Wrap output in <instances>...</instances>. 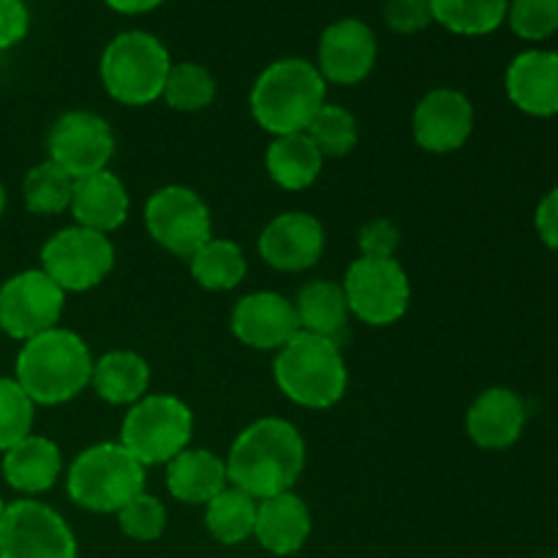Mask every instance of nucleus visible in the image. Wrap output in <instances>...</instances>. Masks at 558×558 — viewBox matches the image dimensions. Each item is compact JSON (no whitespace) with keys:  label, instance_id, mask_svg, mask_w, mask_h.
<instances>
[{"label":"nucleus","instance_id":"1","mask_svg":"<svg viewBox=\"0 0 558 558\" xmlns=\"http://www.w3.org/2000/svg\"><path fill=\"white\" fill-rule=\"evenodd\" d=\"M305 469V441L289 420L262 417L238 434L227 456L229 485L254 499L287 494Z\"/></svg>","mask_w":558,"mask_h":558},{"label":"nucleus","instance_id":"2","mask_svg":"<svg viewBox=\"0 0 558 558\" xmlns=\"http://www.w3.org/2000/svg\"><path fill=\"white\" fill-rule=\"evenodd\" d=\"M90 349L76 332L52 327L16 354V381L36 407H60L80 396L93 376Z\"/></svg>","mask_w":558,"mask_h":558},{"label":"nucleus","instance_id":"3","mask_svg":"<svg viewBox=\"0 0 558 558\" xmlns=\"http://www.w3.org/2000/svg\"><path fill=\"white\" fill-rule=\"evenodd\" d=\"M327 82L316 63L283 58L267 65L251 87V114L272 136L298 134L308 129L314 114L325 107Z\"/></svg>","mask_w":558,"mask_h":558},{"label":"nucleus","instance_id":"4","mask_svg":"<svg viewBox=\"0 0 558 558\" xmlns=\"http://www.w3.org/2000/svg\"><path fill=\"white\" fill-rule=\"evenodd\" d=\"M272 379L298 407L316 412L336 407L349 385L341 343L300 330L287 347L278 349Z\"/></svg>","mask_w":558,"mask_h":558},{"label":"nucleus","instance_id":"5","mask_svg":"<svg viewBox=\"0 0 558 558\" xmlns=\"http://www.w3.org/2000/svg\"><path fill=\"white\" fill-rule=\"evenodd\" d=\"M65 490L82 510L118 512L145 490V466L120 441L93 445L71 463Z\"/></svg>","mask_w":558,"mask_h":558},{"label":"nucleus","instance_id":"6","mask_svg":"<svg viewBox=\"0 0 558 558\" xmlns=\"http://www.w3.org/2000/svg\"><path fill=\"white\" fill-rule=\"evenodd\" d=\"M172 58L153 33L125 31L107 44L101 54V85L125 107L158 101L167 85Z\"/></svg>","mask_w":558,"mask_h":558},{"label":"nucleus","instance_id":"7","mask_svg":"<svg viewBox=\"0 0 558 558\" xmlns=\"http://www.w3.org/2000/svg\"><path fill=\"white\" fill-rule=\"evenodd\" d=\"M194 414L174 396H145L125 412L120 425V445L142 463L161 466L191 445Z\"/></svg>","mask_w":558,"mask_h":558},{"label":"nucleus","instance_id":"8","mask_svg":"<svg viewBox=\"0 0 558 558\" xmlns=\"http://www.w3.org/2000/svg\"><path fill=\"white\" fill-rule=\"evenodd\" d=\"M343 294L352 316L371 327H387L403 319L412 300V283L396 259H354L343 278Z\"/></svg>","mask_w":558,"mask_h":558},{"label":"nucleus","instance_id":"9","mask_svg":"<svg viewBox=\"0 0 558 558\" xmlns=\"http://www.w3.org/2000/svg\"><path fill=\"white\" fill-rule=\"evenodd\" d=\"M112 240L80 223L54 232L41 248V270L63 292H87L98 287L112 272Z\"/></svg>","mask_w":558,"mask_h":558},{"label":"nucleus","instance_id":"10","mask_svg":"<svg viewBox=\"0 0 558 558\" xmlns=\"http://www.w3.org/2000/svg\"><path fill=\"white\" fill-rule=\"evenodd\" d=\"M147 234L174 256L191 259L213 238L205 199L185 185H163L145 205Z\"/></svg>","mask_w":558,"mask_h":558},{"label":"nucleus","instance_id":"11","mask_svg":"<svg viewBox=\"0 0 558 558\" xmlns=\"http://www.w3.org/2000/svg\"><path fill=\"white\" fill-rule=\"evenodd\" d=\"M0 558H76L69 523L36 499L5 505L0 521Z\"/></svg>","mask_w":558,"mask_h":558},{"label":"nucleus","instance_id":"12","mask_svg":"<svg viewBox=\"0 0 558 558\" xmlns=\"http://www.w3.org/2000/svg\"><path fill=\"white\" fill-rule=\"evenodd\" d=\"M65 292L44 270H22L0 287V330L16 341H31L58 327Z\"/></svg>","mask_w":558,"mask_h":558},{"label":"nucleus","instance_id":"13","mask_svg":"<svg viewBox=\"0 0 558 558\" xmlns=\"http://www.w3.org/2000/svg\"><path fill=\"white\" fill-rule=\"evenodd\" d=\"M49 161L58 163L71 178L101 172L114 156L112 125L93 112H65L49 131Z\"/></svg>","mask_w":558,"mask_h":558},{"label":"nucleus","instance_id":"14","mask_svg":"<svg viewBox=\"0 0 558 558\" xmlns=\"http://www.w3.org/2000/svg\"><path fill=\"white\" fill-rule=\"evenodd\" d=\"M379 44L374 31L365 22L347 16L338 20L322 33L319 49H316V69L325 82L336 85H357L374 71Z\"/></svg>","mask_w":558,"mask_h":558},{"label":"nucleus","instance_id":"15","mask_svg":"<svg viewBox=\"0 0 558 558\" xmlns=\"http://www.w3.org/2000/svg\"><path fill=\"white\" fill-rule=\"evenodd\" d=\"M414 140L423 150L456 153L474 131V107L461 90L436 87L420 98L414 109Z\"/></svg>","mask_w":558,"mask_h":558},{"label":"nucleus","instance_id":"16","mask_svg":"<svg viewBox=\"0 0 558 558\" xmlns=\"http://www.w3.org/2000/svg\"><path fill=\"white\" fill-rule=\"evenodd\" d=\"M325 227L311 213H283L259 234V256L281 272H303L325 254Z\"/></svg>","mask_w":558,"mask_h":558},{"label":"nucleus","instance_id":"17","mask_svg":"<svg viewBox=\"0 0 558 558\" xmlns=\"http://www.w3.org/2000/svg\"><path fill=\"white\" fill-rule=\"evenodd\" d=\"M232 332L245 347L278 352L300 332L298 311L292 300L278 292L245 294L232 311Z\"/></svg>","mask_w":558,"mask_h":558},{"label":"nucleus","instance_id":"18","mask_svg":"<svg viewBox=\"0 0 558 558\" xmlns=\"http://www.w3.org/2000/svg\"><path fill=\"white\" fill-rule=\"evenodd\" d=\"M526 403L510 387H490L466 412V434L483 450H507L526 428Z\"/></svg>","mask_w":558,"mask_h":558},{"label":"nucleus","instance_id":"19","mask_svg":"<svg viewBox=\"0 0 558 558\" xmlns=\"http://www.w3.org/2000/svg\"><path fill=\"white\" fill-rule=\"evenodd\" d=\"M507 96L532 118L558 114V52L529 49L510 63L505 76Z\"/></svg>","mask_w":558,"mask_h":558},{"label":"nucleus","instance_id":"20","mask_svg":"<svg viewBox=\"0 0 558 558\" xmlns=\"http://www.w3.org/2000/svg\"><path fill=\"white\" fill-rule=\"evenodd\" d=\"M129 207L131 202L123 180L109 169L74 180L69 210L80 227L109 234L123 227L125 218H129Z\"/></svg>","mask_w":558,"mask_h":558},{"label":"nucleus","instance_id":"21","mask_svg":"<svg viewBox=\"0 0 558 558\" xmlns=\"http://www.w3.org/2000/svg\"><path fill=\"white\" fill-rule=\"evenodd\" d=\"M254 537L267 554L294 556L311 537V510L292 490L256 505Z\"/></svg>","mask_w":558,"mask_h":558},{"label":"nucleus","instance_id":"22","mask_svg":"<svg viewBox=\"0 0 558 558\" xmlns=\"http://www.w3.org/2000/svg\"><path fill=\"white\" fill-rule=\"evenodd\" d=\"M63 456L47 436L31 434L3 452V477L14 490L25 496L44 494L60 480Z\"/></svg>","mask_w":558,"mask_h":558},{"label":"nucleus","instance_id":"23","mask_svg":"<svg viewBox=\"0 0 558 558\" xmlns=\"http://www.w3.org/2000/svg\"><path fill=\"white\" fill-rule=\"evenodd\" d=\"M227 485V461L202 447H185L167 463V490L183 505H207Z\"/></svg>","mask_w":558,"mask_h":558},{"label":"nucleus","instance_id":"24","mask_svg":"<svg viewBox=\"0 0 558 558\" xmlns=\"http://www.w3.org/2000/svg\"><path fill=\"white\" fill-rule=\"evenodd\" d=\"M90 385L101 401L112 407H134L147 396L150 365L131 349H112L93 363Z\"/></svg>","mask_w":558,"mask_h":558},{"label":"nucleus","instance_id":"25","mask_svg":"<svg viewBox=\"0 0 558 558\" xmlns=\"http://www.w3.org/2000/svg\"><path fill=\"white\" fill-rule=\"evenodd\" d=\"M294 311H298L300 330L336 343L347 336L349 316H352L343 287L327 278L305 283L294 298Z\"/></svg>","mask_w":558,"mask_h":558},{"label":"nucleus","instance_id":"26","mask_svg":"<svg viewBox=\"0 0 558 558\" xmlns=\"http://www.w3.org/2000/svg\"><path fill=\"white\" fill-rule=\"evenodd\" d=\"M265 163L272 183H278L287 191H303L316 183V178L322 174L325 156H322L319 147L311 142L305 131H298V134L276 136L270 147H267Z\"/></svg>","mask_w":558,"mask_h":558},{"label":"nucleus","instance_id":"27","mask_svg":"<svg viewBox=\"0 0 558 558\" xmlns=\"http://www.w3.org/2000/svg\"><path fill=\"white\" fill-rule=\"evenodd\" d=\"M256 505L259 501L245 490L227 485L216 499L205 505V526L210 537L221 545H243L254 537Z\"/></svg>","mask_w":558,"mask_h":558},{"label":"nucleus","instance_id":"28","mask_svg":"<svg viewBox=\"0 0 558 558\" xmlns=\"http://www.w3.org/2000/svg\"><path fill=\"white\" fill-rule=\"evenodd\" d=\"M191 276L207 292H229L240 287L248 272L243 248L232 240L210 238L194 256H191Z\"/></svg>","mask_w":558,"mask_h":558},{"label":"nucleus","instance_id":"29","mask_svg":"<svg viewBox=\"0 0 558 558\" xmlns=\"http://www.w3.org/2000/svg\"><path fill=\"white\" fill-rule=\"evenodd\" d=\"M430 16L456 36H488L507 20L510 0H428Z\"/></svg>","mask_w":558,"mask_h":558},{"label":"nucleus","instance_id":"30","mask_svg":"<svg viewBox=\"0 0 558 558\" xmlns=\"http://www.w3.org/2000/svg\"><path fill=\"white\" fill-rule=\"evenodd\" d=\"M71 194H74V178L49 158L44 163H36L22 185L27 210L36 216H58V213L69 210Z\"/></svg>","mask_w":558,"mask_h":558},{"label":"nucleus","instance_id":"31","mask_svg":"<svg viewBox=\"0 0 558 558\" xmlns=\"http://www.w3.org/2000/svg\"><path fill=\"white\" fill-rule=\"evenodd\" d=\"M161 98L178 112H202L216 101V76L202 63H172Z\"/></svg>","mask_w":558,"mask_h":558},{"label":"nucleus","instance_id":"32","mask_svg":"<svg viewBox=\"0 0 558 558\" xmlns=\"http://www.w3.org/2000/svg\"><path fill=\"white\" fill-rule=\"evenodd\" d=\"M305 134L311 136V142L319 147V153L325 158L349 156V153L357 147L360 140L354 114L349 112V109L338 107V104H325V107L314 114V120L308 123Z\"/></svg>","mask_w":558,"mask_h":558},{"label":"nucleus","instance_id":"33","mask_svg":"<svg viewBox=\"0 0 558 558\" xmlns=\"http://www.w3.org/2000/svg\"><path fill=\"white\" fill-rule=\"evenodd\" d=\"M36 403L27 398L16 379L0 376V452L33 434Z\"/></svg>","mask_w":558,"mask_h":558},{"label":"nucleus","instance_id":"34","mask_svg":"<svg viewBox=\"0 0 558 558\" xmlns=\"http://www.w3.org/2000/svg\"><path fill=\"white\" fill-rule=\"evenodd\" d=\"M118 515V526L125 537L136 539V543H156L167 529V507L161 499L142 490L140 496L129 501L123 510L114 512Z\"/></svg>","mask_w":558,"mask_h":558},{"label":"nucleus","instance_id":"35","mask_svg":"<svg viewBox=\"0 0 558 558\" xmlns=\"http://www.w3.org/2000/svg\"><path fill=\"white\" fill-rule=\"evenodd\" d=\"M507 22L526 41H543L558 31V0H510Z\"/></svg>","mask_w":558,"mask_h":558},{"label":"nucleus","instance_id":"36","mask_svg":"<svg viewBox=\"0 0 558 558\" xmlns=\"http://www.w3.org/2000/svg\"><path fill=\"white\" fill-rule=\"evenodd\" d=\"M398 243H401V232L390 218H374L357 234L360 256L365 259H396Z\"/></svg>","mask_w":558,"mask_h":558},{"label":"nucleus","instance_id":"37","mask_svg":"<svg viewBox=\"0 0 558 558\" xmlns=\"http://www.w3.org/2000/svg\"><path fill=\"white\" fill-rule=\"evenodd\" d=\"M385 22L390 25V31L401 33V36H412V33L425 31L434 22L430 3L428 0H387Z\"/></svg>","mask_w":558,"mask_h":558},{"label":"nucleus","instance_id":"38","mask_svg":"<svg viewBox=\"0 0 558 558\" xmlns=\"http://www.w3.org/2000/svg\"><path fill=\"white\" fill-rule=\"evenodd\" d=\"M31 14L25 0H0V49H11L27 36Z\"/></svg>","mask_w":558,"mask_h":558},{"label":"nucleus","instance_id":"39","mask_svg":"<svg viewBox=\"0 0 558 558\" xmlns=\"http://www.w3.org/2000/svg\"><path fill=\"white\" fill-rule=\"evenodd\" d=\"M534 227H537L539 240H543L548 248L558 251V185L550 189L548 194L543 196V202L537 205V213H534Z\"/></svg>","mask_w":558,"mask_h":558},{"label":"nucleus","instance_id":"40","mask_svg":"<svg viewBox=\"0 0 558 558\" xmlns=\"http://www.w3.org/2000/svg\"><path fill=\"white\" fill-rule=\"evenodd\" d=\"M118 14H147V11L158 9L163 0H104Z\"/></svg>","mask_w":558,"mask_h":558},{"label":"nucleus","instance_id":"41","mask_svg":"<svg viewBox=\"0 0 558 558\" xmlns=\"http://www.w3.org/2000/svg\"><path fill=\"white\" fill-rule=\"evenodd\" d=\"M5 210V191H3V183H0V216H3Z\"/></svg>","mask_w":558,"mask_h":558},{"label":"nucleus","instance_id":"42","mask_svg":"<svg viewBox=\"0 0 558 558\" xmlns=\"http://www.w3.org/2000/svg\"><path fill=\"white\" fill-rule=\"evenodd\" d=\"M3 512H5V505H3V499H0V521H3Z\"/></svg>","mask_w":558,"mask_h":558},{"label":"nucleus","instance_id":"43","mask_svg":"<svg viewBox=\"0 0 558 558\" xmlns=\"http://www.w3.org/2000/svg\"><path fill=\"white\" fill-rule=\"evenodd\" d=\"M554 558H558V556H554Z\"/></svg>","mask_w":558,"mask_h":558}]
</instances>
